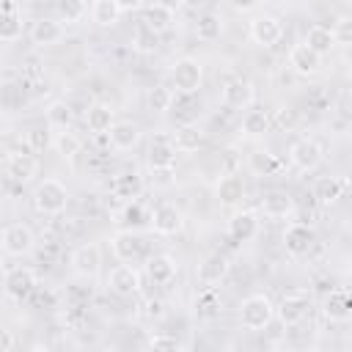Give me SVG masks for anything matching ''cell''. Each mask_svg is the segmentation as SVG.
Listing matches in <instances>:
<instances>
[{
	"mask_svg": "<svg viewBox=\"0 0 352 352\" xmlns=\"http://www.w3.org/2000/svg\"><path fill=\"white\" fill-rule=\"evenodd\" d=\"M107 286H110V292H116L121 297H132L140 289V272L135 267H129V264H118V267L110 270Z\"/></svg>",
	"mask_w": 352,
	"mask_h": 352,
	"instance_id": "5bb4252c",
	"label": "cell"
},
{
	"mask_svg": "<svg viewBox=\"0 0 352 352\" xmlns=\"http://www.w3.org/2000/svg\"><path fill=\"white\" fill-rule=\"evenodd\" d=\"M160 47V33L151 30L148 25H143L138 33H135V50L138 52H154Z\"/></svg>",
	"mask_w": 352,
	"mask_h": 352,
	"instance_id": "b9f144b4",
	"label": "cell"
},
{
	"mask_svg": "<svg viewBox=\"0 0 352 352\" xmlns=\"http://www.w3.org/2000/svg\"><path fill=\"white\" fill-rule=\"evenodd\" d=\"M176 154H179V148L173 146L170 135H154L151 138V143H148V165H151V170L173 168L176 165Z\"/></svg>",
	"mask_w": 352,
	"mask_h": 352,
	"instance_id": "7c38bea8",
	"label": "cell"
},
{
	"mask_svg": "<svg viewBox=\"0 0 352 352\" xmlns=\"http://www.w3.org/2000/svg\"><path fill=\"white\" fill-rule=\"evenodd\" d=\"M250 38L258 44V47H275L280 38H283V25L280 19L264 14V16H256L250 22Z\"/></svg>",
	"mask_w": 352,
	"mask_h": 352,
	"instance_id": "30bf717a",
	"label": "cell"
},
{
	"mask_svg": "<svg viewBox=\"0 0 352 352\" xmlns=\"http://www.w3.org/2000/svg\"><path fill=\"white\" fill-rule=\"evenodd\" d=\"M63 38V22L60 19H36L30 25V41L36 47H55Z\"/></svg>",
	"mask_w": 352,
	"mask_h": 352,
	"instance_id": "ffe728a7",
	"label": "cell"
},
{
	"mask_svg": "<svg viewBox=\"0 0 352 352\" xmlns=\"http://www.w3.org/2000/svg\"><path fill=\"white\" fill-rule=\"evenodd\" d=\"M55 151L63 157V160H74L77 154H80V148H82V140H80V135H74V132H69V129H60L58 135H55Z\"/></svg>",
	"mask_w": 352,
	"mask_h": 352,
	"instance_id": "e575fe53",
	"label": "cell"
},
{
	"mask_svg": "<svg viewBox=\"0 0 352 352\" xmlns=\"http://www.w3.org/2000/svg\"><path fill=\"white\" fill-rule=\"evenodd\" d=\"M16 11V3L14 0H3V14H14Z\"/></svg>",
	"mask_w": 352,
	"mask_h": 352,
	"instance_id": "db71d44e",
	"label": "cell"
},
{
	"mask_svg": "<svg viewBox=\"0 0 352 352\" xmlns=\"http://www.w3.org/2000/svg\"><path fill=\"white\" fill-rule=\"evenodd\" d=\"M170 138H173V146H176L182 154H192V151H198L201 143H204V129H201L198 124H182V126H176V132H173Z\"/></svg>",
	"mask_w": 352,
	"mask_h": 352,
	"instance_id": "d4e9b609",
	"label": "cell"
},
{
	"mask_svg": "<svg viewBox=\"0 0 352 352\" xmlns=\"http://www.w3.org/2000/svg\"><path fill=\"white\" fill-rule=\"evenodd\" d=\"M121 217H124V223H135V226H138V223H143V206H140L138 201H129V204L124 206V214H121Z\"/></svg>",
	"mask_w": 352,
	"mask_h": 352,
	"instance_id": "f6af8a7d",
	"label": "cell"
},
{
	"mask_svg": "<svg viewBox=\"0 0 352 352\" xmlns=\"http://www.w3.org/2000/svg\"><path fill=\"white\" fill-rule=\"evenodd\" d=\"M22 38V16L14 11V14H3V22H0V41L6 44H14Z\"/></svg>",
	"mask_w": 352,
	"mask_h": 352,
	"instance_id": "f35d334b",
	"label": "cell"
},
{
	"mask_svg": "<svg viewBox=\"0 0 352 352\" xmlns=\"http://www.w3.org/2000/svg\"><path fill=\"white\" fill-rule=\"evenodd\" d=\"M116 124V116H113V107L110 104H88L85 110V126L94 132V135H104L110 132V126Z\"/></svg>",
	"mask_w": 352,
	"mask_h": 352,
	"instance_id": "cb8c5ba5",
	"label": "cell"
},
{
	"mask_svg": "<svg viewBox=\"0 0 352 352\" xmlns=\"http://www.w3.org/2000/svg\"><path fill=\"white\" fill-rule=\"evenodd\" d=\"M157 3H160V6H165V8H170V11H176L179 6H184L182 0H157Z\"/></svg>",
	"mask_w": 352,
	"mask_h": 352,
	"instance_id": "f5cc1de1",
	"label": "cell"
},
{
	"mask_svg": "<svg viewBox=\"0 0 352 352\" xmlns=\"http://www.w3.org/2000/svg\"><path fill=\"white\" fill-rule=\"evenodd\" d=\"M140 234L132 231V228H124V231H116L110 236V250L118 261H132L138 253H140Z\"/></svg>",
	"mask_w": 352,
	"mask_h": 352,
	"instance_id": "d6986e66",
	"label": "cell"
},
{
	"mask_svg": "<svg viewBox=\"0 0 352 352\" xmlns=\"http://www.w3.org/2000/svg\"><path fill=\"white\" fill-rule=\"evenodd\" d=\"M214 198L220 206H236L245 198V184L236 173H223L214 182Z\"/></svg>",
	"mask_w": 352,
	"mask_h": 352,
	"instance_id": "e0dca14e",
	"label": "cell"
},
{
	"mask_svg": "<svg viewBox=\"0 0 352 352\" xmlns=\"http://www.w3.org/2000/svg\"><path fill=\"white\" fill-rule=\"evenodd\" d=\"M176 270H179V264H176V258H173L170 253H157V256H151L148 264H146V275H148V280L157 283V286H168V283L176 278Z\"/></svg>",
	"mask_w": 352,
	"mask_h": 352,
	"instance_id": "ac0fdd59",
	"label": "cell"
},
{
	"mask_svg": "<svg viewBox=\"0 0 352 352\" xmlns=\"http://www.w3.org/2000/svg\"><path fill=\"white\" fill-rule=\"evenodd\" d=\"M294 124H297V113L292 107H280L278 110V126L280 129H292Z\"/></svg>",
	"mask_w": 352,
	"mask_h": 352,
	"instance_id": "bcb514c9",
	"label": "cell"
},
{
	"mask_svg": "<svg viewBox=\"0 0 352 352\" xmlns=\"http://www.w3.org/2000/svg\"><path fill=\"white\" fill-rule=\"evenodd\" d=\"M69 261H72L74 275H80V278H94V275L99 272V267H102V250H99L96 242H85V245L74 248V253H72Z\"/></svg>",
	"mask_w": 352,
	"mask_h": 352,
	"instance_id": "9c48e42d",
	"label": "cell"
},
{
	"mask_svg": "<svg viewBox=\"0 0 352 352\" xmlns=\"http://www.w3.org/2000/svg\"><path fill=\"white\" fill-rule=\"evenodd\" d=\"M69 204V190L58 179H41L33 190V206L38 214H60Z\"/></svg>",
	"mask_w": 352,
	"mask_h": 352,
	"instance_id": "6da1fadb",
	"label": "cell"
},
{
	"mask_svg": "<svg viewBox=\"0 0 352 352\" xmlns=\"http://www.w3.org/2000/svg\"><path fill=\"white\" fill-rule=\"evenodd\" d=\"M118 6H121V11H138L143 6V0H118Z\"/></svg>",
	"mask_w": 352,
	"mask_h": 352,
	"instance_id": "f907efd6",
	"label": "cell"
},
{
	"mask_svg": "<svg viewBox=\"0 0 352 352\" xmlns=\"http://www.w3.org/2000/svg\"><path fill=\"white\" fill-rule=\"evenodd\" d=\"M261 212L272 220H280V217H289L294 212V198L286 192V190H270L264 198H261Z\"/></svg>",
	"mask_w": 352,
	"mask_h": 352,
	"instance_id": "7402d4cb",
	"label": "cell"
},
{
	"mask_svg": "<svg viewBox=\"0 0 352 352\" xmlns=\"http://www.w3.org/2000/svg\"><path fill=\"white\" fill-rule=\"evenodd\" d=\"M256 231H258V220H256L253 212H236V214H231L228 234H231L234 242H248V239L256 236Z\"/></svg>",
	"mask_w": 352,
	"mask_h": 352,
	"instance_id": "484cf974",
	"label": "cell"
},
{
	"mask_svg": "<svg viewBox=\"0 0 352 352\" xmlns=\"http://www.w3.org/2000/svg\"><path fill=\"white\" fill-rule=\"evenodd\" d=\"M346 88H349V91H352V72H349V74H346Z\"/></svg>",
	"mask_w": 352,
	"mask_h": 352,
	"instance_id": "9f6ffc18",
	"label": "cell"
},
{
	"mask_svg": "<svg viewBox=\"0 0 352 352\" xmlns=\"http://www.w3.org/2000/svg\"><path fill=\"white\" fill-rule=\"evenodd\" d=\"M308 311H311V297H308L305 292H289V294L280 300V305L275 308L278 319H280L286 327L300 324V322L308 316Z\"/></svg>",
	"mask_w": 352,
	"mask_h": 352,
	"instance_id": "52a82bcc",
	"label": "cell"
},
{
	"mask_svg": "<svg viewBox=\"0 0 352 352\" xmlns=\"http://www.w3.org/2000/svg\"><path fill=\"white\" fill-rule=\"evenodd\" d=\"M74 121V107L66 99H55L47 104V124L52 129H69Z\"/></svg>",
	"mask_w": 352,
	"mask_h": 352,
	"instance_id": "f1b7e54d",
	"label": "cell"
},
{
	"mask_svg": "<svg viewBox=\"0 0 352 352\" xmlns=\"http://www.w3.org/2000/svg\"><path fill=\"white\" fill-rule=\"evenodd\" d=\"M162 314H165V302H162L160 297L146 300V316H148V319H160Z\"/></svg>",
	"mask_w": 352,
	"mask_h": 352,
	"instance_id": "7dc6e473",
	"label": "cell"
},
{
	"mask_svg": "<svg viewBox=\"0 0 352 352\" xmlns=\"http://www.w3.org/2000/svg\"><path fill=\"white\" fill-rule=\"evenodd\" d=\"M289 66H292L297 74L311 77V74L319 72V66H322V55H319L316 50H311V47L302 41V44H294V47L289 50Z\"/></svg>",
	"mask_w": 352,
	"mask_h": 352,
	"instance_id": "2e32d148",
	"label": "cell"
},
{
	"mask_svg": "<svg viewBox=\"0 0 352 352\" xmlns=\"http://www.w3.org/2000/svg\"><path fill=\"white\" fill-rule=\"evenodd\" d=\"M143 22H146L151 30L162 33V30L170 28V22H173V11L165 8V6H160V3H154V6H148V8L143 11Z\"/></svg>",
	"mask_w": 352,
	"mask_h": 352,
	"instance_id": "836d02e7",
	"label": "cell"
},
{
	"mask_svg": "<svg viewBox=\"0 0 352 352\" xmlns=\"http://www.w3.org/2000/svg\"><path fill=\"white\" fill-rule=\"evenodd\" d=\"M305 44L311 50H316L319 55H327L333 47H336V38H333V28H324V25H311L308 33H305Z\"/></svg>",
	"mask_w": 352,
	"mask_h": 352,
	"instance_id": "4dcf8cb0",
	"label": "cell"
},
{
	"mask_svg": "<svg viewBox=\"0 0 352 352\" xmlns=\"http://www.w3.org/2000/svg\"><path fill=\"white\" fill-rule=\"evenodd\" d=\"M3 286L11 297L22 300L28 297L30 292H36V272L30 267H11L6 270V278H3Z\"/></svg>",
	"mask_w": 352,
	"mask_h": 352,
	"instance_id": "4fadbf2b",
	"label": "cell"
},
{
	"mask_svg": "<svg viewBox=\"0 0 352 352\" xmlns=\"http://www.w3.org/2000/svg\"><path fill=\"white\" fill-rule=\"evenodd\" d=\"M148 220H151V228H154L160 236H176V234H182V228H184V214H182L173 204H160V206H154L151 214H148Z\"/></svg>",
	"mask_w": 352,
	"mask_h": 352,
	"instance_id": "8992f818",
	"label": "cell"
},
{
	"mask_svg": "<svg viewBox=\"0 0 352 352\" xmlns=\"http://www.w3.org/2000/svg\"><path fill=\"white\" fill-rule=\"evenodd\" d=\"M250 168L258 176H272V173L280 170V160L275 154H270V151H253L250 154Z\"/></svg>",
	"mask_w": 352,
	"mask_h": 352,
	"instance_id": "8d00e7d4",
	"label": "cell"
},
{
	"mask_svg": "<svg viewBox=\"0 0 352 352\" xmlns=\"http://www.w3.org/2000/svg\"><path fill=\"white\" fill-rule=\"evenodd\" d=\"M226 272H228V261H226V256H220V253H209L201 264H198V283H204V286H214V283H220L223 278H226Z\"/></svg>",
	"mask_w": 352,
	"mask_h": 352,
	"instance_id": "603a6c76",
	"label": "cell"
},
{
	"mask_svg": "<svg viewBox=\"0 0 352 352\" xmlns=\"http://www.w3.org/2000/svg\"><path fill=\"white\" fill-rule=\"evenodd\" d=\"M220 99H223L226 107H234V110L248 107V104L253 102V85H250L245 77H231L228 82H223Z\"/></svg>",
	"mask_w": 352,
	"mask_h": 352,
	"instance_id": "9a60e30c",
	"label": "cell"
},
{
	"mask_svg": "<svg viewBox=\"0 0 352 352\" xmlns=\"http://www.w3.org/2000/svg\"><path fill=\"white\" fill-rule=\"evenodd\" d=\"M50 129H52L50 124L47 126H30L28 129V148L36 151V154H41L44 148H50L55 143V138L50 135Z\"/></svg>",
	"mask_w": 352,
	"mask_h": 352,
	"instance_id": "ab89813d",
	"label": "cell"
},
{
	"mask_svg": "<svg viewBox=\"0 0 352 352\" xmlns=\"http://www.w3.org/2000/svg\"><path fill=\"white\" fill-rule=\"evenodd\" d=\"M236 151L234 148H226L223 151V162H226V173H234V162H236V157H234Z\"/></svg>",
	"mask_w": 352,
	"mask_h": 352,
	"instance_id": "681fc988",
	"label": "cell"
},
{
	"mask_svg": "<svg viewBox=\"0 0 352 352\" xmlns=\"http://www.w3.org/2000/svg\"><path fill=\"white\" fill-rule=\"evenodd\" d=\"M148 346H151V349H179V346H182V341H179L176 336L157 333V336H151V338H148Z\"/></svg>",
	"mask_w": 352,
	"mask_h": 352,
	"instance_id": "ee69618b",
	"label": "cell"
},
{
	"mask_svg": "<svg viewBox=\"0 0 352 352\" xmlns=\"http://www.w3.org/2000/svg\"><path fill=\"white\" fill-rule=\"evenodd\" d=\"M272 316H275V305L264 294H250L239 305V324L245 330H253V333L256 330H264L272 322Z\"/></svg>",
	"mask_w": 352,
	"mask_h": 352,
	"instance_id": "7a4b0ae2",
	"label": "cell"
},
{
	"mask_svg": "<svg viewBox=\"0 0 352 352\" xmlns=\"http://www.w3.org/2000/svg\"><path fill=\"white\" fill-rule=\"evenodd\" d=\"M182 3H184V6H190V8H198V6H204L206 0H182Z\"/></svg>",
	"mask_w": 352,
	"mask_h": 352,
	"instance_id": "11a10c76",
	"label": "cell"
},
{
	"mask_svg": "<svg viewBox=\"0 0 352 352\" xmlns=\"http://www.w3.org/2000/svg\"><path fill=\"white\" fill-rule=\"evenodd\" d=\"M0 245H3V253H6V256H25V253L33 250L36 236H33L30 226H25V223H11V226L3 228Z\"/></svg>",
	"mask_w": 352,
	"mask_h": 352,
	"instance_id": "277c9868",
	"label": "cell"
},
{
	"mask_svg": "<svg viewBox=\"0 0 352 352\" xmlns=\"http://www.w3.org/2000/svg\"><path fill=\"white\" fill-rule=\"evenodd\" d=\"M3 352H11L14 349V336H11V330H3V346H0Z\"/></svg>",
	"mask_w": 352,
	"mask_h": 352,
	"instance_id": "816d5d0a",
	"label": "cell"
},
{
	"mask_svg": "<svg viewBox=\"0 0 352 352\" xmlns=\"http://www.w3.org/2000/svg\"><path fill=\"white\" fill-rule=\"evenodd\" d=\"M324 316L333 322H344L352 316V294L349 292H333L324 300Z\"/></svg>",
	"mask_w": 352,
	"mask_h": 352,
	"instance_id": "83f0119b",
	"label": "cell"
},
{
	"mask_svg": "<svg viewBox=\"0 0 352 352\" xmlns=\"http://www.w3.org/2000/svg\"><path fill=\"white\" fill-rule=\"evenodd\" d=\"M85 14H88V3L85 0H58V16H60V22L74 25Z\"/></svg>",
	"mask_w": 352,
	"mask_h": 352,
	"instance_id": "74e56055",
	"label": "cell"
},
{
	"mask_svg": "<svg viewBox=\"0 0 352 352\" xmlns=\"http://www.w3.org/2000/svg\"><path fill=\"white\" fill-rule=\"evenodd\" d=\"M231 6H234L236 11H242V14H248V11H253V8L258 6V0H231Z\"/></svg>",
	"mask_w": 352,
	"mask_h": 352,
	"instance_id": "c3c4849f",
	"label": "cell"
},
{
	"mask_svg": "<svg viewBox=\"0 0 352 352\" xmlns=\"http://www.w3.org/2000/svg\"><path fill=\"white\" fill-rule=\"evenodd\" d=\"M283 245L292 256H305L314 245V228L305 220H294L289 223V228L283 231Z\"/></svg>",
	"mask_w": 352,
	"mask_h": 352,
	"instance_id": "8fae6325",
	"label": "cell"
},
{
	"mask_svg": "<svg viewBox=\"0 0 352 352\" xmlns=\"http://www.w3.org/2000/svg\"><path fill=\"white\" fill-rule=\"evenodd\" d=\"M270 116H267V110H258V107H253V110H248L245 116H242V132L248 135V138H261L267 129H270Z\"/></svg>",
	"mask_w": 352,
	"mask_h": 352,
	"instance_id": "1f68e13d",
	"label": "cell"
},
{
	"mask_svg": "<svg viewBox=\"0 0 352 352\" xmlns=\"http://www.w3.org/2000/svg\"><path fill=\"white\" fill-rule=\"evenodd\" d=\"M341 190H344V182H341V179H336V176H322V179H316V184H314V198H316L319 204H333V201L341 198Z\"/></svg>",
	"mask_w": 352,
	"mask_h": 352,
	"instance_id": "d6a6232c",
	"label": "cell"
},
{
	"mask_svg": "<svg viewBox=\"0 0 352 352\" xmlns=\"http://www.w3.org/2000/svg\"><path fill=\"white\" fill-rule=\"evenodd\" d=\"M143 192V176L138 170H129V173H121L113 179V195L116 198H124V201H138Z\"/></svg>",
	"mask_w": 352,
	"mask_h": 352,
	"instance_id": "4316f807",
	"label": "cell"
},
{
	"mask_svg": "<svg viewBox=\"0 0 352 352\" xmlns=\"http://www.w3.org/2000/svg\"><path fill=\"white\" fill-rule=\"evenodd\" d=\"M220 33H223V22H220L217 14H204V16H198V22H195V36H198L201 41H214V38H220Z\"/></svg>",
	"mask_w": 352,
	"mask_h": 352,
	"instance_id": "d590c367",
	"label": "cell"
},
{
	"mask_svg": "<svg viewBox=\"0 0 352 352\" xmlns=\"http://www.w3.org/2000/svg\"><path fill=\"white\" fill-rule=\"evenodd\" d=\"M121 16V6L118 0H94L91 6V19L99 25V28H113Z\"/></svg>",
	"mask_w": 352,
	"mask_h": 352,
	"instance_id": "f546056e",
	"label": "cell"
},
{
	"mask_svg": "<svg viewBox=\"0 0 352 352\" xmlns=\"http://www.w3.org/2000/svg\"><path fill=\"white\" fill-rule=\"evenodd\" d=\"M107 138H110V146L116 151H129V148H135L140 143V126L132 124V121H116L110 126Z\"/></svg>",
	"mask_w": 352,
	"mask_h": 352,
	"instance_id": "44dd1931",
	"label": "cell"
},
{
	"mask_svg": "<svg viewBox=\"0 0 352 352\" xmlns=\"http://www.w3.org/2000/svg\"><path fill=\"white\" fill-rule=\"evenodd\" d=\"M170 82L184 96L195 94L201 88V82H204V66H201V60L198 58H190V55L187 58H179L170 66Z\"/></svg>",
	"mask_w": 352,
	"mask_h": 352,
	"instance_id": "3957f363",
	"label": "cell"
},
{
	"mask_svg": "<svg viewBox=\"0 0 352 352\" xmlns=\"http://www.w3.org/2000/svg\"><path fill=\"white\" fill-rule=\"evenodd\" d=\"M170 104H173V94H170V88H165V85H154V88L148 91V107H151L154 113H168Z\"/></svg>",
	"mask_w": 352,
	"mask_h": 352,
	"instance_id": "60d3db41",
	"label": "cell"
},
{
	"mask_svg": "<svg viewBox=\"0 0 352 352\" xmlns=\"http://www.w3.org/2000/svg\"><path fill=\"white\" fill-rule=\"evenodd\" d=\"M289 160H292V165H294L297 170H302V173L316 170L319 162H322V146H319L314 138H300V140L292 146Z\"/></svg>",
	"mask_w": 352,
	"mask_h": 352,
	"instance_id": "ba28073f",
	"label": "cell"
},
{
	"mask_svg": "<svg viewBox=\"0 0 352 352\" xmlns=\"http://www.w3.org/2000/svg\"><path fill=\"white\" fill-rule=\"evenodd\" d=\"M333 38H336V44H341V47H352V16H341V19L333 25Z\"/></svg>",
	"mask_w": 352,
	"mask_h": 352,
	"instance_id": "7bdbcfd3",
	"label": "cell"
},
{
	"mask_svg": "<svg viewBox=\"0 0 352 352\" xmlns=\"http://www.w3.org/2000/svg\"><path fill=\"white\" fill-rule=\"evenodd\" d=\"M3 173L16 182V184H28L36 179L38 173V160L33 154H22V151H8L3 160Z\"/></svg>",
	"mask_w": 352,
	"mask_h": 352,
	"instance_id": "5b68a950",
	"label": "cell"
}]
</instances>
